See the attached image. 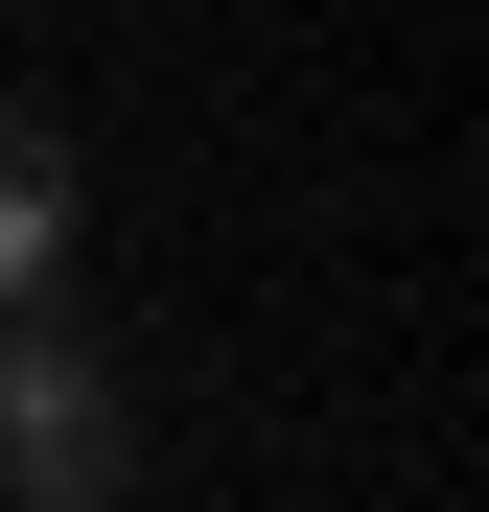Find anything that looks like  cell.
Listing matches in <instances>:
<instances>
[{
  "label": "cell",
  "mask_w": 489,
  "mask_h": 512,
  "mask_svg": "<svg viewBox=\"0 0 489 512\" xmlns=\"http://www.w3.org/2000/svg\"><path fill=\"white\" fill-rule=\"evenodd\" d=\"M70 233H94V163L47 94H0V303H70Z\"/></svg>",
  "instance_id": "7a4b0ae2"
},
{
  "label": "cell",
  "mask_w": 489,
  "mask_h": 512,
  "mask_svg": "<svg viewBox=\"0 0 489 512\" xmlns=\"http://www.w3.org/2000/svg\"><path fill=\"white\" fill-rule=\"evenodd\" d=\"M140 443L163 419H140V373L94 350V326L70 303H0V512H117Z\"/></svg>",
  "instance_id": "6da1fadb"
}]
</instances>
